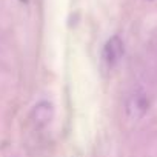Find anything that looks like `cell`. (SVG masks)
Instances as JSON below:
<instances>
[{
    "mask_svg": "<svg viewBox=\"0 0 157 157\" xmlns=\"http://www.w3.org/2000/svg\"><path fill=\"white\" fill-rule=\"evenodd\" d=\"M125 109H126V116H128L129 120H132V122L142 120L145 117V114L148 113V109H149L148 96L142 90H137V91L131 93L126 99Z\"/></svg>",
    "mask_w": 157,
    "mask_h": 157,
    "instance_id": "cell-1",
    "label": "cell"
},
{
    "mask_svg": "<svg viewBox=\"0 0 157 157\" xmlns=\"http://www.w3.org/2000/svg\"><path fill=\"white\" fill-rule=\"evenodd\" d=\"M125 54V45L123 40L119 36H113L106 40L102 49V59L108 66H114L116 63L120 62V59Z\"/></svg>",
    "mask_w": 157,
    "mask_h": 157,
    "instance_id": "cell-2",
    "label": "cell"
},
{
    "mask_svg": "<svg viewBox=\"0 0 157 157\" xmlns=\"http://www.w3.org/2000/svg\"><path fill=\"white\" fill-rule=\"evenodd\" d=\"M54 117V105L49 100H40L34 105L33 111H31V119L34 122L36 126L43 128L46 125H49V122Z\"/></svg>",
    "mask_w": 157,
    "mask_h": 157,
    "instance_id": "cell-3",
    "label": "cell"
},
{
    "mask_svg": "<svg viewBox=\"0 0 157 157\" xmlns=\"http://www.w3.org/2000/svg\"><path fill=\"white\" fill-rule=\"evenodd\" d=\"M146 2H154V0H146Z\"/></svg>",
    "mask_w": 157,
    "mask_h": 157,
    "instance_id": "cell-4",
    "label": "cell"
}]
</instances>
